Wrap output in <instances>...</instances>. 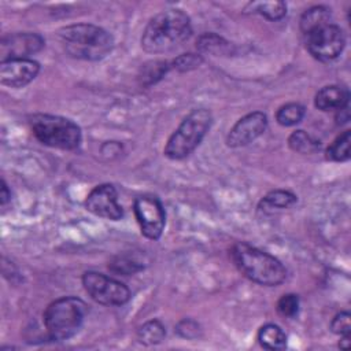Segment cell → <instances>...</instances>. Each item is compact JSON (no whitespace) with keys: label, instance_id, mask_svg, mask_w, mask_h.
<instances>
[{"label":"cell","instance_id":"1","mask_svg":"<svg viewBox=\"0 0 351 351\" xmlns=\"http://www.w3.org/2000/svg\"><path fill=\"white\" fill-rule=\"evenodd\" d=\"M192 34L189 16L181 10H165L147 23L141 47L148 53H166L181 47Z\"/></svg>","mask_w":351,"mask_h":351},{"label":"cell","instance_id":"2","mask_svg":"<svg viewBox=\"0 0 351 351\" xmlns=\"http://www.w3.org/2000/svg\"><path fill=\"white\" fill-rule=\"evenodd\" d=\"M59 40L66 53L82 60H100L106 58L114 45L112 36L90 23H77L62 27Z\"/></svg>","mask_w":351,"mask_h":351},{"label":"cell","instance_id":"3","mask_svg":"<svg viewBox=\"0 0 351 351\" xmlns=\"http://www.w3.org/2000/svg\"><path fill=\"white\" fill-rule=\"evenodd\" d=\"M230 255L237 269L259 285L276 287L287 277V270L277 258L247 243H236Z\"/></svg>","mask_w":351,"mask_h":351},{"label":"cell","instance_id":"4","mask_svg":"<svg viewBox=\"0 0 351 351\" xmlns=\"http://www.w3.org/2000/svg\"><path fill=\"white\" fill-rule=\"evenodd\" d=\"M86 304L74 296H63L51 302L44 314V326L48 339L63 341L73 337L82 326Z\"/></svg>","mask_w":351,"mask_h":351},{"label":"cell","instance_id":"5","mask_svg":"<svg viewBox=\"0 0 351 351\" xmlns=\"http://www.w3.org/2000/svg\"><path fill=\"white\" fill-rule=\"evenodd\" d=\"M213 115L206 108L192 110L173 132L165 145V155L169 159L180 160L191 155L207 134Z\"/></svg>","mask_w":351,"mask_h":351},{"label":"cell","instance_id":"6","mask_svg":"<svg viewBox=\"0 0 351 351\" xmlns=\"http://www.w3.org/2000/svg\"><path fill=\"white\" fill-rule=\"evenodd\" d=\"M29 122L34 137L48 147L70 151L81 144V129L71 119L51 114H36Z\"/></svg>","mask_w":351,"mask_h":351},{"label":"cell","instance_id":"7","mask_svg":"<svg viewBox=\"0 0 351 351\" xmlns=\"http://www.w3.org/2000/svg\"><path fill=\"white\" fill-rule=\"evenodd\" d=\"M82 285L95 302L104 306H122L130 299V291L123 282L99 271H85Z\"/></svg>","mask_w":351,"mask_h":351},{"label":"cell","instance_id":"8","mask_svg":"<svg viewBox=\"0 0 351 351\" xmlns=\"http://www.w3.org/2000/svg\"><path fill=\"white\" fill-rule=\"evenodd\" d=\"M304 37L307 51L313 58L321 62L336 59L346 45L343 30L332 22L306 33Z\"/></svg>","mask_w":351,"mask_h":351},{"label":"cell","instance_id":"9","mask_svg":"<svg viewBox=\"0 0 351 351\" xmlns=\"http://www.w3.org/2000/svg\"><path fill=\"white\" fill-rule=\"evenodd\" d=\"M133 211L141 233L147 239L158 240L162 236L166 223V214L160 200L151 195L137 196L133 203Z\"/></svg>","mask_w":351,"mask_h":351},{"label":"cell","instance_id":"10","mask_svg":"<svg viewBox=\"0 0 351 351\" xmlns=\"http://www.w3.org/2000/svg\"><path fill=\"white\" fill-rule=\"evenodd\" d=\"M43 47L44 38L37 33H11L4 36L0 41V60L29 59L27 56L41 51Z\"/></svg>","mask_w":351,"mask_h":351},{"label":"cell","instance_id":"11","mask_svg":"<svg viewBox=\"0 0 351 351\" xmlns=\"http://www.w3.org/2000/svg\"><path fill=\"white\" fill-rule=\"evenodd\" d=\"M85 207L92 214L106 219L118 221L123 217L122 206L118 203L117 189L111 184L95 186L86 196Z\"/></svg>","mask_w":351,"mask_h":351},{"label":"cell","instance_id":"12","mask_svg":"<svg viewBox=\"0 0 351 351\" xmlns=\"http://www.w3.org/2000/svg\"><path fill=\"white\" fill-rule=\"evenodd\" d=\"M267 128V117L262 111H254L240 118L226 136V144L232 148L245 147L255 141Z\"/></svg>","mask_w":351,"mask_h":351},{"label":"cell","instance_id":"13","mask_svg":"<svg viewBox=\"0 0 351 351\" xmlns=\"http://www.w3.org/2000/svg\"><path fill=\"white\" fill-rule=\"evenodd\" d=\"M40 71V64L33 59H12L1 62L0 82L11 88H23L32 82Z\"/></svg>","mask_w":351,"mask_h":351},{"label":"cell","instance_id":"14","mask_svg":"<svg viewBox=\"0 0 351 351\" xmlns=\"http://www.w3.org/2000/svg\"><path fill=\"white\" fill-rule=\"evenodd\" d=\"M350 92L341 85H326L314 97V106L321 111H339L348 106Z\"/></svg>","mask_w":351,"mask_h":351},{"label":"cell","instance_id":"15","mask_svg":"<svg viewBox=\"0 0 351 351\" xmlns=\"http://www.w3.org/2000/svg\"><path fill=\"white\" fill-rule=\"evenodd\" d=\"M258 341L266 350H284L287 347V335L276 324H266L258 332Z\"/></svg>","mask_w":351,"mask_h":351},{"label":"cell","instance_id":"16","mask_svg":"<svg viewBox=\"0 0 351 351\" xmlns=\"http://www.w3.org/2000/svg\"><path fill=\"white\" fill-rule=\"evenodd\" d=\"M330 10L324 5H314L306 10L300 18V30L303 34L322 26L330 23Z\"/></svg>","mask_w":351,"mask_h":351},{"label":"cell","instance_id":"17","mask_svg":"<svg viewBox=\"0 0 351 351\" xmlns=\"http://www.w3.org/2000/svg\"><path fill=\"white\" fill-rule=\"evenodd\" d=\"M298 197L295 193L284 189H276L269 192L261 202L259 208L263 211H271L274 208H288L296 203Z\"/></svg>","mask_w":351,"mask_h":351},{"label":"cell","instance_id":"18","mask_svg":"<svg viewBox=\"0 0 351 351\" xmlns=\"http://www.w3.org/2000/svg\"><path fill=\"white\" fill-rule=\"evenodd\" d=\"M166 337L165 325L158 319H151L137 329V340L144 346L159 344Z\"/></svg>","mask_w":351,"mask_h":351},{"label":"cell","instance_id":"19","mask_svg":"<svg viewBox=\"0 0 351 351\" xmlns=\"http://www.w3.org/2000/svg\"><path fill=\"white\" fill-rule=\"evenodd\" d=\"M288 144L291 149L299 154H314L321 148L319 140H317L304 130L292 132L288 137Z\"/></svg>","mask_w":351,"mask_h":351},{"label":"cell","instance_id":"20","mask_svg":"<svg viewBox=\"0 0 351 351\" xmlns=\"http://www.w3.org/2000/svg\"><path fill=\"white\" fill-rule=\"evenodd\" d=\"M350 143L351 133L350 130L343 132L335 138V141L326 149V159L332 162H346L350 159Z\"/></svg>","mask_w":351,"mask_h":351},{"label":"cell","instance_id":"21","mask_svg":"<svg viewBox=\"0 0 351 351\" xmlns=\"http://www.w3.org/2000/svg\"><path fill=\"white\" fill-rule=\"evenodd\" d=\"M306 114V110L299 103H287L281 106L276 112V121L281 126H293L299 123Z\"/></svg>","mask_w":351,"mask_h":351},{"label":"cell","instance_id":"22","mask_svg":"<svg viewBox=\"0 0 351 351\" xmlns=\"http://www.w3.org/2000/svg\"><path fill=\"white\" fill-rule=\"evenodd\" d=\"M170 64L167 62L163 60H155V62H149L147 64L143 66L141 69V82L144 85H151L155 84L158 80H160L166 71L170 69Z\"/></svg>","mask_w":351,"mask_h":351},{"label":"cell","instance_id":"23","mask_svg":"<svg viewBox=\"0 0 351 351\" xmlns=\"http://www.w3.org/2000/svg\"><path fill=\"white\" fill-rule=\"evenodd\" d=\"M254 10L269 21H280L287 14V4L284 1H265L252 5Z\"/></svg>","mask_w":351,"mask_h":351},{"label":"cell","instance_id":"24","mask_svg":"<svg viewBox=\"0 0 351 351\" xmlns=\"http://www.w3.org/2000/svg\"><path fill=\"white\" fill-rule=\"evenodd\" d=\"M108 269L117 274H123V276H130L134 274L140 270H143V265L136 262L134 259L129 256H117L112 259V262L108 265Z\"/></svg>","mask_w":351,"mask_h":351},{"label":"cell","instance_id":"25","mask_svg":"<svg viewBox=\"0 0 351 351\" xmlns=\"http://www.w3.org/2000/svg\"><path fill=\"white\" fill-rule=\"evenodd\" d=\"M299 296L295 293H285L277 302V313L284 318H293L299 313Z\"/></svg>","mask_w":351,"mask_h":351},{"label":"cell","instance_id":"26","mask_svg":"<svg viewBox=\"0 0 351 351\" xmlns=\"http://www.w3.org/2000/svg\"><path fill=\"white\" fill-rule=\"evenodd\" d=\"M197 48L202 51H206V52H211V53L223 52V49L228 48V43L214 33H207L199 38Z\"/></svg>","mask_w":351,"mask_h":351},{"label":"cell","instance_id":"27","mask_svg":"<svg viewBox=\"0 0 351 351\" xmlns=\"http://www.w3.org/2000/svg\"><path fill=\"white\" fill-rule=\"evenodd\" d=\"M203 62L202 56L200 55H196V53H182L180 56H177L171 66L174 69H177L178 71H189L192 69H196L200 66V63Z\"/></svg>","mask_w":351,"mask_h":351},{"label":"cell","instance_id":"28","mask_svg":"<svg viewBox=\"0 0 351 351\" xmlns=\"http://www.w3.org/2000/svg\"><path fill=\"white\" fill-rule=\"evenodd\" d=\"M330 330L336 335L344 336V335H350L351 332V317L350 313L347 311H341L339 314H336L330 322Z\"/></svg>","mask_w":351,"mask_h":351},{"label":"cell","instance_id":"29","mask_svg":"<svg viewBox=\"0 0 351 351\" xmlns=\"http://www.w3.org/2000/svg\"><path fill=\"white\" fill-rule=\"evenodd\" d=\"M10 197H11V192H10L5 181L3 180L1 181V188H0V203L4 206L10 200Z\"/></svg>","mask_w":351,"mask_h":351},{"label":"cell","instance_id":"30","mask_svg":"<svg viewBox=\"0 0 351 351\" xmlns=\"http://www.w3.org/2000/svg\"><path fill=\"white\" fill-rule=\"evenodd\" d=\"M339 347L341 350H347L350 347V335H344L341 336V340L339 341Z\"/></svg>","mask_w":351,"mask_h":351}]
</instances>
